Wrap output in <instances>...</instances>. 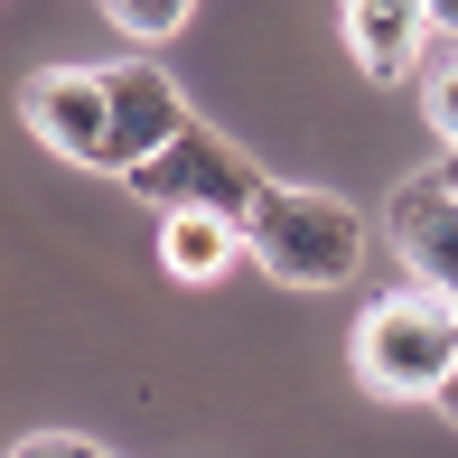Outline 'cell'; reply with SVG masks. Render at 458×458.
<instances>
[{"instance_id":"obj_11","label":"cell","mask_w":458,"mask_h":458,"mask_svg":"<svg viewBox=\"0 0 458 458\" xmlns=\"http://www.w3.org/2000/svg\"><path fill=\"white\" fill-rule=\"evenodd\" d=\"M10 458H103V449L85 440V430H29V440H19Z\"/></svg>"},{"instance_id":"obj_1","label":"cell","mask_w":458,"mask_h":458,"mask_svg":"<svg viewBox=\"0 0 458 458\" xmlns=\"http://www.w3.org/2000/svg\"><path fill=\"white\" fill-rule=\"evenodd\" d=\"M243 253L281 290H337L365 262V216L327 187H262V206L243 216Z\"/></svg>"},{"instance_id":"obj_7","label":"cell","mask_w":458,"mask_h":458,"mask_svg":"<svg viewBox=\"0 0 458 458\" xmlns=\"http://www.w3.org/2000/svg\"><path fill=\"white\" fill-rule=\"evenodd\" d=\"M421 38H430L421 0H346V56H356L374 85H403L421 66Z\"/></svg>"},{"instance_id":"obj_10","label":"cell","mask_w":458,"mask_h":458,"mask_svg":"<svg viewBox=\"0 0 458 458\" xmlns=\"http://www.w3.org/2000/svg\"><path fill=\"white\" fill-rule=\"evenodd\" d=\"M421 113H430V131L458 150V56L449 66H430V85H421Z\"/></svg>"},{"instance_id":"obj_3","label":"cell","mask_w":458,"mask_h":458,"mask_svg":"<svg viewBox=\"0 0 458 458\" xmlns=\"http://www.w3.org/2000/svg\"><path fill=\"white\" fill-rule=\"evenodd\" d=\"M122 187H131V197H150L159 216H225V225H243V216L262 206V187H272V178H262L253 159L216 131V122H187L169 150H159L150 169H131Z\"/></svg>"},{"instance_id":"obj_14","label":"cell","mask_w":458,"mask_h":458,"mask_svg":"<svg viewBox=\"0 0 458 458\" xmlns=\"http://www.w3.org/2000/svg\"><path fill=\"white\" fill-rule=\"evenodd\" d=\"M440 178H449V187H458V150H449V159H440Z\"/></svg>"},{"instance_id":"obj_4","label":"cell","mask_w":458,"mask_h":458,"mask_svg":"<svg viewBox=\"0 0 458 458\" xmlns=\"http://www.w3.org/2000/svg\"><path fill=\"white\" fill-rule=\"evenodd\" d=\"M19 122L56 159H75V169H113V94H103V66H38L19 85Z\"/></svg>"},{"instance_id":"obj_6","label":"cell","mask_w":458,"mask_h":458,"mask_svg":"<svg viewBox=\"0 0 458 458\" xmlns=\"http://www.w3.org/2000/svg\"><path fill=\"white\" fill-rule=\"evenodd\" d=\"M103 94H113V178H131V169H150L159 150L187 131V103L169 85V66H150V56H122V66H103Z\"/></svg>"},{"instance_id":"obj_8","label":"cell","mask_w":458,"mask_h":458,"mask_svg":"<svg viewBox=\"0 0 458 458\" xmlns=\"http://www.w3.org/2000/svg\"><path fill=\"white\" fill-rule=\"evenodd\" d=\"M234 253H243V225H225V216H159V262H169V281H216Z\"/></svg>"},{"instance_id":"obj_2","label":"cell","mask_w":458,"mask_h":458,"mask_svg":"<svg viewBox=\"0 0 458 458\" xmlns=\"http://www.w3.org/2000/svg\"><path fill=\"white\" fill-rule=\"evenodd\" d=\"M356 374L384 403H440V384L458 374V309L430 290H393L356 318Z\"/></svg>"},{"instance_id":"obj_12","label":"cell","mask_w":458,"mask_h":458,"mask_svg":"<svg viewBox=\"0 0 458 458\" xmlns=\"http://www.w3.org/2000/svg\"><path fill=\"white\" fill-rule=\"evenodd\" d=\"M430 10V38H458V0H421Z\"/></svg>"},{"instance_id":"obj_5","label":"cell","mask_w":458,"mask_h":458,"mask_svg":"<svg viewBox=\"0 0 458 458\" xmlns=\"http://www.w3.org/2000/svg\"><path fill=\"white\" fill-rule=\"evenodd\" d=\"M384 234H393V253H403L411 290H430V300L458 309V187H449L440 169H421V178L393 187Z\"/></svg>"},{"instance_id":"obj_9","label":"cell","mask_w":458,"mask_h":458,"mask_svg":"<svg viewBox=\"0 0 458 458\" xmlns=\"http://www.w3.org/2000/svg\"><path fill=\"white\" fill-rule=\"evenodd\" d=\"M103 19H113L122 38H140V47H159V38H178L187 19H197V0H103Z\"/></svg>"},{"instance_id":"obj_13","label":"cell","mask_w":458,"mask_h":458,"mask_svg":"<svg viewBox=\"0 0 458 458\" xmlns=\"http://www.w3.org/2000/svg\"><path fill=\"white\" fill-rule=\"evenodd\" d=\"M440 411H449V421H458V374H449V384H440Z\"/></svg>"}]
</instances>
